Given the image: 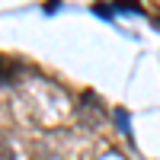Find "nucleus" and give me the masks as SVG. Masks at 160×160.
Instances as JSON below:
<instances>
[{
	"label": "nucleus",
	"instance_id": "39448f33",
	"mask_svg": "<svg viewBox=\"0 0 160 160\" xmlns=\"http://www.w3.org/2000/svg\"><path fill=\"white\" fill-rule=\"evenodd\" d=\"M154 26H157V29H160V16H157V19H154Z\"/></svg>",
	"mask_w": 160,
	"mask_h": 160
},
{
	"label": "nucleus",
	"instance_id": "20e7f679",
	"mask_svg": "<svg viewBox=\"0 0 160 160\" xmlns=\"http://www.w3.org/2000/svg\"><path fill=\"white\" fill-rule=\"evenodd\" d=\"M115 118H118V128L128 131V115H125V109H115Z\"/></svg>",
	"mask_w": 160,
	"mask_h": 160
},
{
	"label": "nucleus",
	"instance_id": "f03ea898",
	"mask_svg": "<svg viewBox=\"0 0 160 160\" xmlns=\"http://www.w3.org/2000/svg\"><path fill=\"white\" fill-rule=\"evenodd\" d=\"M115 10H122V13H135V16H141L144 7L138 3V0H115Z\"/></svg>",
	"mask_w": 160,
	"mask_h": 160
},
{
	"label": "nucleus",
	"instance_id": "7ed1b4c3",
	"mask_svg": "<svg viewBox=\"0 0 160 160\" xmlns=\"http://www.w3.org/2000/svg\"><path fill=\"white\" fill-rule=\"evenodd\" d=\"M93 13L102 16V19H112V7H106V3H96V7H93Z\"/></svg>",
	"mask_w": 160,
	"mask_h": 160
},
{
	"label": "nucleus",
	"instance_id": "f257e3e1",
	"mask_svg": "<svg viewBox=\"0 0 160 160\" xmlns=\"http://www.w3.org/2000/svg\"><path fill=\"white\" fill-rule=\"evenodd\" d=\"M22 74V64L16 58H10V55H0V87H10V83H16V77Z\"/></svg>",
	"mask_w": 160,
	"mask_h": 160
}]
</instances>
